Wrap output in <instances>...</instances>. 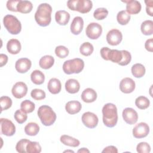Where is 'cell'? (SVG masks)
<instances>
[{"instance_id":"obj_1","label":"cell","mask_w":153,"mask_h":153,"mask_svg":"<svg viewBox=\"0 0 153 153\" xmlns=\"http://www.w3.org/2000/svg\"><path fill=\"white\" fill-rule=\"evenodd\" d=\"M52 7L47 3H42L37 8L35 19L38 25L42 27L48 26L51 21Z\"/></svg>"},{"instance_id":"obj_2","label":"cell","mask_w":153,"mask_h":153,"mask_svg":"<svg viewBox=\"0 0 153 153\" xmlns=\"http://www.w3.org/2000/svg\"><path fill=\"white\" fill-rule=\"evenodd\" d=\"M103 123L108 127H114L118 121V113L116 106L112 103L105 104L102 108Z\"/></svg>"},{"instance_id":"obj_3","label":"cell","mask_w":153,"mask_h":153,"mask_svg":"<svg viewBox=\"0 0 153 153\" xmlns=\"http://www.w3.org/2000/svg\"><path fill=\"white\" fill-rule=\"evenodd\" d=\"M37 114L42 124L45 126H50L53 125L57 118L54 111L48 105L41 106L38 109Z\"/></svg>"},{"instance_id":"obj_4","label":"cell","mask_w":153,"mask_h":153,"mask_svg":"<svg viewBox=\"0 0 153 153\" xmlns=\"http://www.w3.org/2000/svg\"><path fill=\"white\" fill-rule=\"evenodd\" d=\"M63 71L68 75L80 73L84 68V60L79 58H75L65 61L63 64Z\"/></svg>"},{"instance_id":"obj_5","label":"cell","mask_w":153,"mask_h":153,"mask_svg":"<svg viewBox=\"0 0 153 153\" xmlns=\"http://www.w3.org/2000/svg\"><path fill=\"white\" fill-rule=\"evenodd\" d=\"M3 24L8 32L12 35H17L22 30V25L18 19L13 15L7 14L3 19Z\"/></svg>"},{"instance_id":"obj_6","label":"cell","mask_w":153,"mask_h":153,"mask_svg":"<svg viewBox=\"0 0 153 153\" xmlns=\"http://www.w3.org/2000/svg\"><path fill=\"white\" fill-rule=\"evenodd\" d=\"M67 6L71 10L85 14L91 10L93 2L90 0H69L67 2Z\"/></svg>"},{"instance_id":"obj_7","label":"cell","mask_w":153,"mask_h":153,"mask_svg":"<svg viewBox=\"0 0 153 153\" xmlns=\"http://www.w3.org/2000/svg\"><path fill=\"white\" fill-rule=\"evenodd\" d=\"M102 33V26L95 22L88 24L85 29V33L87 37L91 39H97Z\"/></svg>"},{"instance_id":"obj_8","label":"cell","mask_w":153,"mask_h":153,"mask_svg":"<svg viewBox=\"0 0 153 153\" xmlns=\"http://www.w3.org/2000/svg\"><path fill=\"white\" fill-rule=\"evenodd\" d=\"M1 134L6 136H12L16 133V126L13 123L7 119L1 118L0 119Z\"/></svg>"},{"instance_id":"obj_9","label":"cell","mask_w":153,"mask_h":153,"mask_svg":"<svg viewBox=\"0 0 153 153\" xmlns=\"http://www.w3.org/2000/svg\"><path fill=\"white\" fill-rule=\"evenodd\" d=\"M81 120L83 124L89 128H95L99 122L97 116L91 112H84L82 115Z\"/></svg>"},{"instance_id":"obj_10","label":"cell","mask_w":153,"mask_h":153,"mask_svg":"<svg viewBox=\"0 0 153 153\" xmlns=\"http://www.w3.org/2000/svg\"><path fill=\"white\" fill-rule=\"evenodd\" d=\"M149 133V127L146 123L137 124L133 128V136L136 139L145 137Z\"/></svg>"},{"instance_id":"obj_11","label":"cell","mask_w":153,"mask_h":153,"mask_svg":"<svg viewBox=\"0 0 153 153\" xmlns=\"http://www.w3.org/2000/svg\"><path fill=\"white\" fill-rule=\"evenodd\" d=\"M107 42L112 46L120 44L123 39V35L120 30L117 29L110 30L106 35Z\"/></svg>"},{"instance_id":"obj_12","label":"cell","mask_w":153,"mask_h":153,"mask_svg":"<svg viewBox=\"0 0 153 153\" xmlns=\"http://www.w3.org/2000/svg\"><path fill=\"white\" fill-rule=\"evenodd\" d=\"M122 115L124 121L130 125L135 124L138 120L137 112L131 108L124 109Z\"/></svg>"},{"instance_id":"obj_13","label":"cell","mask_w":153,"mask_h":153,"mask_svg":"<svg viewBox=\"0 0 153 153\" xmlns=\"http://www.w3.org/2000/svg\"><path fill=\"white\" fill-rule=\"evenodd\" d=\"M11 93L13 96L17 99L25 97L27 93V87L23 82H17L13 87Z\"/></svg>"},{"instance_id":"obj_14","label":"cell","mask_w":153,"mask_h":153,"mask_svg":"<svg viewBox=\"0 0 153 153\" xmlns=\"http://www.w3.org/2000/svg\"><path fill=\"white\" fill-rule=\"evenodd\" d=\"M136 84L133 79L126 77L121 79L120 83V89L121 92L128 94L132 93L135 89Z\"/></svg>"},{"instance_id":"obj_15","label":"cell","mask_w":153,"mask_h":153,"mask_svg":"<svg viewBox=\"0 0 153 153\" xmlns=\"http://www.w3.org/2000/svg\"><path fill=\"white\" fill-rule=\"evenodd\" d=\"M32 62L27 58H20L18 59L15 64L16 71L20 74L27 72L31 68Z\"/></svg>"},{"instance_id":"obj_16","label":"cell","mask_w":153,"mask_h":153,"mask_svg":"<svg viewBox=\"0 0 153 153\" xmlns=\"http://www.w3.org/2000/svg\"><path fill=\"white\" fill-rule=\"evenodd\" d=\"M122 2L126 4V12L130 14H138L142 8L141 4L136 0H128L122 1Z\"/></svg>"},{"instance_id":"obj_17","label":"cell","mask_w":153,"mask_h":153,"mask_svg":"<svg viewBox=\"0 0 153 153\" xmlns=\"http://www.w3.org/2000/svg\"><path fill=\"white\" fill-rule=\"evenodd\" d=\"M84 27V20L81 17L76 16L74 18L70 26L71 32L74 35H79L82 30Z\"/></svg>"},{"instance_id":"obj_18","label":"cell","mask_w":153,"mask_h":153,"mask_svg":"<svg viewBox=\"0 0 153 153\" xmlns=\"http://www.w3.org/2000/svg\"><path fill=\"white\" fill-rule=\"evenodd\" d=\"M56 22L61 26L66 25L70 20V14L65 10H59L55 14Z\"/></svg>"},{"instance_id":"obj_19","label":"cell","mask_w":153,"mask_h":153,"mask_svg":"<svg viewBox=\"0 0 153 153\" xmlns=\"http://www.w3.org/2000/svg\"><path fill=\"white\" fill-rule=\"evenodd\" d=\"M48 90L53 94H58L62 89V84L60 81L56 78H51L47 84Z\"/></svg>"},{"instance_id":"obj_20","label":"cell","mask_w":153,"mask_h":153,"mask_svg":"<svg viewBox=\"0 0 153 153\" xmlns=\"http://www.w3.org/2000/svg\"><path fill=\"white\" fill-rule=\"evenodd\" d=\"M97 93L91 88H85L81 94V99L85 103H92L97 99Z\"/></svg>"},{"instance_id":"obj_21","label":"cell","mask_w":153,"mask_h":153,"mask_svg":"<svg viewBox=\"0 0 153 153\" xmlns=\"http://www.w3.org/2000/svg\"><path fill=\"white\" fill-rule=\"evenodd\" d=\"M22 48L20 41L17 39H11L7 44V49L8 53L11 54H18Z\"/></svg>"},{"instance_id":"obj_22","label":"cell","mask_w":153,"mask_h":153,"mask_svg":"<svg viewBox=\"0 0 153 153\" xmlns=\"http://www.w3.org/2000/svg\"><path fill=\"white\" fill-rule=\"evenodd\" d=\"M82 108L81 103L77 100H71L66 103L65 105L66 111L71 115L78 113Z\"/></svg>"},{"instance_id":"obj_23","label":"cell","mask_w":153,"mask_h":153,"mask_svg":"<svg viewBox=\"0 0 153 153\" xmlns=\"http://www.w3.org/2000/svg\"><path fill=\"white\" fill-rule=\"evenodd\" d=\"M65 87L67 92L71 94H75L79 91L80 84L75 79H69L65 82Z\"/></svg>"},{"instance_id":"obj_24","label":"cell","mask_w":153,"mask_h":153,"mask_svg":"<svg viewBox=\"0 0 153 153\" xmlns=\"http://www.w3.org/2000/svg\"><path fill=\"white\" fill-rule=\"evenodd\" d=\"M32 8H33V5L32 2L29 1L20 0L17 7V12H19L23 14L29 13L32 10Z\"/></svg>"},{"instance_id":"obj_25","label":"cell","mask_w":153,"mask_h":153,"mask_svg":"<svg viewBox=\"0 0 153 153\" xmlns=\"http://www.w3.org/2000/svg\"><path fill=\"white\" fill-rule=\"evenodd\" d=\"M60 140L63 145L71 147H77L80 144L79 140L66 134L62 135L60 136Z\"/></svg>"},{"instance_id":"obj_26","label":"cell","mask_w":153,"mask_h":153,"mask_svg":"<svg viewBox=\"0 0 153 153\" xmlns=\"http://www.w3.org/2000/svg\"><path fill=\"white\" fill-rule=\"evenodd\" d=\"M54 63V59L50 55H45L42 57L39 61V66L44 69L51 68Z\"/></svg>"},{"instance_id":"obj_27","label":"cell","mask_w":153,"mask_h":153,"mask_svg":"<svg viewBox=\"0 0 153 153\" xmlns=\"http://www.w3.org/2000/svg\"><path fill=\"white\" fill-rule=\"evenodd\" d=\"M30 79L33 84L41 85L45 81V75L41 71L35 70L30 74Z\"/></svg>"},{"instance_id":"obj_28","label":"cell","mask_w":153,"mask_h":153,"mask_svg":"<svg viewBox=\"0 0 153 153\" xmlns=\"http://www.w3.org/2000/svg\"><path fill=\"white\" fill-rule=\"evenodd\" d=\"M39 131V125L34 122L27 123L25 127V132L27 135L30 136H36Z\"/></svg>"},{"instance_id":"obj_29","label":"cell","mask_w":153,"mask_h":153,"mask_svg":"<svg viewBox=\"0 0 153 153\" xmlns=\"http://www.w3.org/2000/svg\"><path fill=\"white\" fill-rule=\"evenodd\" d=\"M132 75L135 78H142L145 74L146 69L145 66L141 63H136L131 68Z\"/></svg>"},{"instance_id":"obj_30","label":"cell","mask_w":153,"mask_h":153,"mask_svg":"<svg viewBox=\"0 0 153 153\" xmlns=\"http://www.w3.org/2000/svg\"><path fill=\"white\" fill-rule=\"evenodd\" d=\"M142 33L145 35H151L153 33V22L147 20L143 22L140 26Z\"/></svg>"},{"instance_id":"obj_31","label":"cell","mask_w":153,"mask_h":153,"mask_svg":"<svg viewBox=\"0 0 153 153\" xmlns=\"http://www.w3.org/2000/svg\"><path fill=\"white\" fill-rule=\"evenodd\" d=\"M108 59H109V60L114 63L119 64L123 59L122 50L111 49L109 53Z\"/></svg>"},{"instance_id":"obj_32","label":"cell","mask_w":153,"mask_h":153,"mask_svg":"<svg viewBox=\"0 0 153 153\" xmlns=\"http://www.w3.org/2000/svg\"><path fill=\"white\" fill-rule=\"evenodd\" d=\"M135 105L140 109H145L149 106L150 101L146 97L140 96L136 99Z\"/></svg>"},{"instance_id":"obj_33","label":"cell","mask_w":153,"mask_h":153,"mask_svg":"<svg viewBox=\"0 0 153 153\" xmlns=\"http://www.w3.org/2000/svg\"><path fill=\"white\" fill-rule=\"evenodd\" d=\"M130 15L126 11L122 10L118 13L117 15V20L121 25H126L130 20Z\"/></svg>"},{"instance_id":"obj_34","label":"cell","mask_w":153,"mask_h":153,"mask_svg":"<svg viewBox=\"0 0 153 153\" xmlns=\"http://www.w3.org/2000/svg\"><path fill=\"white\" fill-rule=\"evenodd\" d=\"M94 51L93 45L89 42H85L82 43L79 48L80 53L84 56H88L91 55Z\"/></svg>"},{"instance_id":"obj_35","label":"cell","mask_w":153,"mask_h":153,"mask_svg":"<svg viewBox=\"0 0 153 153\" xmlns=\"http://www.w3.org/2000/svg\"><path fill=\"white\" fill-rule=\"evenodd\" d=\"M35 109V103L29 100H25L20 104V109L26 114L32 112Z\"/></svg>"},{"instance_id":"obj_36","label":"cell","mask_w":153,"mask_h":153,"mask_svg":"<svg viewBox=\"0 0 153 153\" xmlns=\"http://www.w3.org/2000/svg\"><path fill=\"white\" fill-rule=\"evenodd\" d=\"M41 152V146L37 142L30 141L26 146L27 153H39Z\"/></svg>"},{"instance_id":"obj_37","label":"cell","mask_w":153,"mask_h":153,"mask_svg":"<svg viewBox=\"0 0 153 153\" xmlns=\"http://www.w3.org/2000/svg\"><path fill=\"white\" fill-rule=\"evenodd\" d=\"M108 14V11L105 8H98L93 13V17L97 20L105 19Z\"/></svg>"},{"instance_id":"obj_38","label":"cell","mask_w":153,"mask_h":153,"mask_svg":"<svg viewBox=\"0 0 153 153\" xmlns=\"http://www.w3.org/2000/svg\"><path fill=\"white\" fill-rule=\"evenodd\" d=\"M69 51L68 48L63 45L57 46L55 48L56 55L60 59H64L66 57L69 55Z\"/></svg>"},{"instance_id":"obj_39","label":"cell","mask_w":153,"mask_h":153,"mask_svg":"<svg viewBox=\"0 0 153 153\" xmlns=\"http://www.w3.org/2000/svg\"><path fill=\"white\" fill-rule=\"evenodd\" d=\"M12 100L11 99L6 96H1L0 98V103L1 106V112L3 111L7 110L10 108H11L12 105Z\"/></svg>"},{"instance_id":"obj_40","label":"cell","mask_w":153,"mask_h":153,"mask_svg":"<svg viewBox=\"0 0 153 153\" xmlns=\"http://www.w3.org/2000/svg\"><path fill=\"white\" fill-rule=\"evenodd\" d=\"M31 97L36 100H41L44 99L46 97L45 93L44 90L38 88L33 89L30 93Z\"/></svg>"},{"instance_id":"obj_41","label":"cell","mask_w":153,"mask_h":153,"mask_svg":"<svg viewBox=\"0 0 153 153\" xmlns=\"http://www.w3.org/2000/svg\"><path fill=\"white\" fill-rule=\"evenodd\" d=\"M14 118L19 124H23L26 121L27 115H26V113L24 112L21 109H17L14 113Z\"/></svg>"},{"instance_id":"obj_42","label":"cell","mask_w":153,"mask_h":153,"mask_svg":"<svg viewBox=\"0 0 153 153\" xmlns=\"http://www.w3.org/2000/svg\"><path fill=\"white\" fill-rule=\"evenodd\" d=\"M29 142L30 140L26 139H22L18 141L16 145V151L20 153H26V146Z\"/></svg>"},{"instance_id":"obj_43","label":"cell","mask_w":153,"mask_h":153,"mask_svg":"<svg viewBox=\"0 0 153 153\" xmlns=\"http://www.w3.org/2000/svg\"><path fill=\"white\" fill-rule=\"evenodd\" d=\"M136 151L139 153H149L151 151V146L147 142H142L137 145Z\"/></svg>"},{"instance_id":"obj_44","label":"cell","mask_w":153,"mask_h":153,"mask_svg":"<svg viewBox=\"0 0 153 153\" xmlns=\"http://www.w3.org/2000/svg\"><path fill=\"white\" fill-rule=\"evenodd\" d=\"M122 53L123 59L118 65L120 66H126L130 63L131 60V56L130 53L127 50H122Z\"/></svg>"},{"instance_id":"obj_45","label":"cell","mask_w":153,"mask_h":153,"mask_svg":"<svg viewBox=\"0 0 153 153\" xmlns=\"http://www.w3.org/2000/svg\"><path fill=\"white\" fill-rule=\"evenodd\" d=\"M20 0H9L7 2V8L9 11L13 12H17V7Z\"/></svg>"},{"instance_id":"obj_46","label":"cell","mask_w":153,"mask_h":153,"mask_svg":"<svg viewBox=\"0 0 153 153\" xmlns=\"http://www.w3.org/2000/svg\"><path fill=\"white\" fill-rule=\"evenodd\" d=\"M146 4V12L148 15L151 17L153 16V1L152 0H147L145 1Z\"/></svg>"},{"instance_id":"obj_47","label":"cell","mask_w":153,"mask_h":153,"mask_svg":"<svg viewBox=\"0 0 153 153\" xmlns=\"http://www.w3.org/2000/svg\"><path fill=\"white\" fill-rule=\"evenodd\" d=\"M110 50H111V49L109 48L108 47H102L100 49V53L101 57H102L103 59H104L105 60H109L108 56H109V53Z\"/></svg>"},{"instance_id":"obj_48","label":"cell","mask_w":153,"mask_h":153,"mask_svg":"<svg viewBox=\"0 0 153 153\" xmlns=\"http://www.w3.org/2000/svg\"><path fill=\"white\" fill-rule=\"evenodd\" d=\"M145 47L147 51L149 52L153 51V39L152 38L148 39L146 41L145 43Z\"/></svg>"},{"instance_id":"obj_49","label":"cell","mask_w":153,"mask_h":153,"mask_svg":"<svg viewBox=\"0 0 153 153\" xmlns=\"http://www.w3.org/2000/svg\"><path fill=\"white\" fill-rule=\"evenodd\" d=\"M103 153H117L118 152V149L117 148L112 145L108 146L105 147L103 150L102 151Z\"/></svg>"},{"instance_id":"obj_50","label":"cell","mask_w":153,"mask_h":153,"mask_svg":"<svg viewBox=\"0 0 153 153\" xmlns=\"http://www.w3.org/2000/svg\"><path fill=\"white\" fill-rule=\"evenodd\" d=\"M8 56L6 54L1 53L0 54V66L3 67L8 62Z\"/></svg>"},{"instance_id":"obj_51","label":"cell","mask_w":153,"mask_h":153,"mask_svg":"<svg viewBox=\"0 0 153 153\" xmlns=\"http://www.w3.org/2000/svg\"><path fill=\"white\" fill-rule=\"evenodd\" d=\"M77 152L80 153H89L90 151L85 148H82L81 149H79Z\"/></svg>"},{"instance_id":"obj_52","label":"cell","mask_w":153,"mask_h":153,"mask_svg":"<svg viewBox=\"0 0 153 153\" xmlns=\"http://www.w3.org/2000/svg\"><path fill=\"white\" fill-rule=\"evenodd\" d=\"M64 152H74V151H72V150H66L64 151Z\"/></svg>"}]
</instances>
